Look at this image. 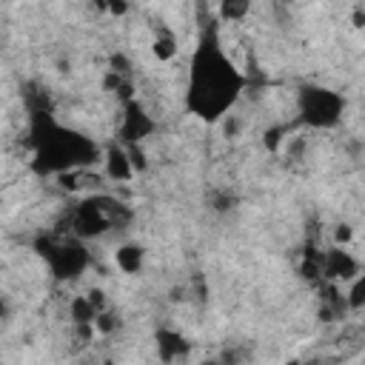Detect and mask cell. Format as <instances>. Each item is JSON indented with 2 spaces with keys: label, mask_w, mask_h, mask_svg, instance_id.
I'll return each mask as SVG.
<instances>
[{
  "label": "cell",
  "mask_w": 365,
  "mask_h": 365,
  "mask_svg": "<svg viewBox=\"0 0 365 365\" xmlns=\"http://www.w3.org/2000/svg\"><path fill=\"white\" fill-rule=\"evenodd\" d=\"M68 314L77 325H91L94 317H97V308L88 302V297H74L71 305H68Z\"/></svg>",
  "instance_id": "30bf717a"
},
{
  "label": "cell",
  "mask_w": 365,
  "mask_h": 365,
  "mask_svg": "<svg viewBox=\"0 0 365 365\" xmlns=\"http://www.w3.org/2000/svg\"><path fill=\"white\" fill-rule=\"evenodd\" d=\"M319 265H322V271H325L328 277H334V279H354V277H359V262H356L348 251H342V248L328 251L325 259H319Z\"/></svg>",
  "instance_id": "277c9868"
},
{
  "label": "cell",
  "mask_w": 365,
  "mask_h": 365,
  "mask_svg": "<svg viewBox=\"0 0 365 365\" xmlns=\"http://www.w3.org/2000/svg\"><path fill=\"white\" fill-rule=\"evenodd\" d=\"M351 237H354V231H351V225H339V228L334 231V240H336V242H348Z\"/></svg>",
  "instance_id": "5bb4252c"
},
{
  "label": "cell",
  "mask_w": 365,
  "mask_h": 365,
  "mask_svg": "<svg viewBox=\"0 0 365 365\" xmlns=\"http://www.w3.org/2000/svg\"><path fill=\"white\" fill-rule=\"evenodd\" d=\"M220 11H222V17H228V20H240L242 14L251 11V6H248V3H222Z\"/></svg>",
  "instance_id": "8fae6325"
},
{
  "label": "cell",
  "mask_w": 365,
  "mask_h": 365,
  "mask_svg": "<svg viewBox=\"0 0 365 365\" xmlns=\"http://www.w3.org/2000/svg\"><path fill=\"white\" fill-rule=\"evenodd\" d=\"M151 131V120H148V114L137 106V103H128L125 106V123H123V137L134 145L140 137H145Z\"/></svg>",
  "instance_id": "5b68a950"
},
{
  "label": "cell",
  "mask_w": 365,
  "mask_h": 365,
  "mask_svg": "<svg viewBox=\"0 0 365 365\" xmlns=\"http://www.w3.org/2000/svg\"><path fill=\"white\" fill-rule=\"evenodd\" d=\"M348 305H351V308H359V305H362V277H354V285H351V297H348Z\"/></svg>",
  "instance_id": "4fadbf2b"
},
{
  "label": "cell",
  "mask_w": 365,
  "mask_h": 365,
  "mask_svg": "<svg viewBox=\"0 0 365 365\" xmlns=\"http://www.w3.org/2000/svg\"><path fill=\"white\" fill-rule=\"evenodd\" d=\"M151 51H154V57H157V60H171V57L177 54V37H174L171 31L160 29V31H157V37L151 40Z\"/></svg>",
  "instance_id": "9c48e42d"
},
{
  "label": "cell",
  "mask_w": 365,
  "mask_h": 365,
  "mask_svg": "<svg viewBox=\"0 0 365 365\" xmlns=\"http://www.w3.org/2000/svg\"><path fill=\"white\" fill-rule=\"evenodd\" d=\"M157 348H160V356L165 362H171V359H177V356H182L188 351L185 339L180 334H174V331H160L157 334Z\"/></svg>",
  "instance_id": "ba28073f"
},
{
  "label": "cell",
  "mask_w": 365,
  "mask_h": 365,
  "mask_svg": "<svg viewBox=\"0 0 365 365\" xmlns=\"http://www.w3.org/2000/svg\"><path fill=\"white\" fill-rule=\"evenodd\" d=\"M202 365H220V362H214V359H211V362H202Z\"/></svg>",
  "instance_id": "2e32d148"
},
{
  "label": "cell",
  "mask_w": 365,
  "mask_h": 365,
  "mask_svg": "<svg viewBox=\"0 0 365 365\" xmlns=\"http://www.w3.org/2000/svg\"><path fill=\"white\" fill-rule=\"evenodd\" d=\"M299 111L314 125H331L342 114V100L328 88H305L299 94Z\"/></svg>",
  "instance_id": "7a4b0ae2"
},
{
  "label": "cell",
  "mask_w": 365,
  "mask_h": 365,
  "mask_svg": "<svg viewBox=\"0 0 365 365\" xmlns=\"http://www.w3.org/2000/svg\"><path fill=\"white\" fill-rule=\"evenodd\" d=\"M242 88V77L234 71V66L228 63V57L220 51L217 40H205L197 51L194 60V71H191V94H188V106L200 114V117H220L240 94Z\"/></svg>",
  "instance_id": "6da1fadb"
},
{
  "label": "cell",
  "mask_w": 365,
  "mask_h": 365,
  "mask_svg": "<svg viewBox=\"0 0 365 365\" xmlns=\"http://www.w3.org/2000/svg\"><path fill=\"white\" fill-rule=\"evenodd\" d=\"M114 262H117V268L123 274H137L143 268V248L134 245V242H125V245H120L114 251Z\"/></svg>",
  "instance_id": "52a82bcc"
},
{
  "label": "cell",
  "mask_w": 365,
  "mask_h": 365,
  "mask_svg": "<svg viewBox=\"0 0 365 365\" xmlns=\"http://www.w3.org/2000/svg\"><path fill=\"white\" fill-rule=\"evenodd\" d=\"M6 311H9V305H6V299H3V297H0V319H3V317H6Z\"/></svg>",
  "instance_id": "9a60e30c"
},
{
  "label": "cell",
  "mask_w": 365,
  "mask_h": 365,
  "mask_svg": "<svg viewBox=\"0 0 365 365\" xmlns=\"http://www.w3.org/2000/svg\"><path fill=\"white\" fill-rule=\"evenodd\" d=\"M282 145V128H268L265 131V148L268 151H277Z\"/></svg>",
  "instance_id": "7c38bea8"
},
{
  "label": "cell",
  "mask_w": 365,
  "mask_h": 365,
  "mask_svg": "<svg viewBox=\"0 0 365 365\" xmlns=\"http://www.w3.org/2000/svg\"><path fill=\"white\" fill-rule=\"evenodd\" d=\"M43 254H48V262L60 277H77L86 268V251L77 245H57Z\"/></svg>",
  "instance_id": "3957f363"
},
{
  "label": "cell",
  "mask_w": 365,
  "mask_h": 365,
  "mask_svg": "<svg viewBox=\"0 0 365 365\" xmlns=\"http://www.w3.org/2000/svg\"><path fill=\"white\" fill-rule=\"evenodd\" d=\"M106 174H108V180H117V182H125V180L134 177V168L128 163L125 148L114 145V148L106 151Z\"/></svg>",
  "instance_id": "8992f818"
}]
</instances>
